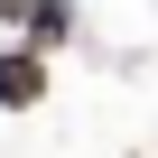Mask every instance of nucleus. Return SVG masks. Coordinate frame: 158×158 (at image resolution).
Here are the masks:
<instances>
[{
	"label": "nucleus",
	"instance_id": "nucleus-1",
	"mask_svg": "<svg viewBox=\"0 0 158 158\" xmlns=\"http://www.w3.org/2000/svg\"><path fill=\"white\" fill-rule=\"evenodd\" d=\"M37 93H47V65H37V56H0V102H19V112H28Z\"/></svg>",
	"mask_w": 158,
	"mask_h": 158
},
{
	"label": "nucleus",
	"instance_id": "nucleus-2",
	"mask_svg": "<svg viewBox=\"0 0 158 158\" xmlns=\"http://www.w3.org/2000/svg\"><path fill=\"white\" fill-rule=\"evenodd\" d=\"M28 37L37 47H65L74 37V0H28Z\"/></svg>",
	"mask_w": 158,
	"mask_h": 158
}]
</instances>
